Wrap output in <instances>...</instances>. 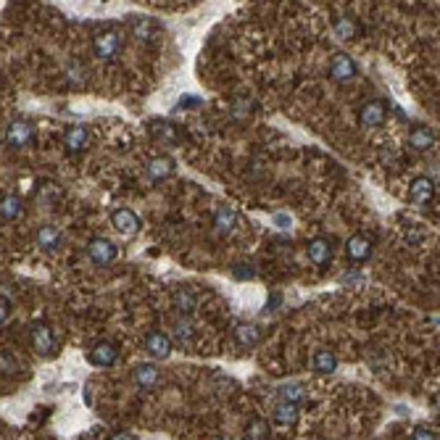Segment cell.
Instances as JSON below:
<instances>
[{"label": "cell", "mask_w": 440, "mask_h": 440, "mask_svg": "<svg viewBox=\"0 0 440 440\" xmlns=\"http://www.w3.org/2000/svg\"><path fill=\"white\" fill-rule=\"evenodd\" d=\"M245 438H251V440L269 438V422L267 419H254L251 425L245 427Z\"/></svg>", "instance_id": "obj_27"}, {"label": "cell", "mask_w": 440, "mask_h": 440, "mask_svg": "<svg viewBox=\"0 0 440 440\" xmlns=\"http://www.w3.org/2000/svg\"><path fill=\"white\" fill-rule=\"evenodd\" d=\"M116 245L108 240V238H95V240L87 243V256L95 267H108L116 261Z\"/></svg>", "instance_id": "obj_4"}, {"label": "cell", "mask_w": 440, "mask_h": 440, "mask_svg": "<svg viewBox=\"0 0 440 440\" xmlns=\"http://www.w3.org/2000/svg\"><path fill=\"white\" fill-rule=\"evenodd\" d=\"M409 143L414 150H430L435 146V132L427 124H414L412 132H409Z\"/></svg>", "instance_id": "obj_17"}, {"label": "cell", "mask_w": 440, "mask_h": 440, "mask_svg": "<svg viewBox=\"0 0 440 440\" xmlns=\"http://www.w3.org/2000/svg\"><path fill=\"white\" fill-rule=\"evenodd\" d=\"M235 335H238V343L245 348H254L258 340H261V330L256 327V324H251V322H245V324H238V330H235Z\"/></svg>", "instance_id": "obj_26"}, {"label": "cell", "mask_w": 440, "mask_h": 440, "mask_svg": "<svg viewBox=\"0 0 440 440\" xmlns=\"http://www.w3.org/2000/svg\"><path fill=\"white\" fill-rule=\"evenodd\" d=\"M172 174H174V161L169 156H159V159H153L148 164V179L150 182H161V179H166Z\"/></svg>", "instance_id": "obj_20"}, {"label": "cell", "mask_w": 440, "mask_h": 440, "mask_svg": "<svg viewBox=\"0 0 440 440\" xmlns=\"http://www.w3.org/2000/svg\"><path fill=\"white\" fill-rule=\"evenodd\" d=\"M280 398L290 401V403H298V401L303 398V385H298V382H288V385H282L280 387Z\"/></svg>", "instance_id": "obj_28"}, {"label": "cell", "mask_w": 440, "mask_h": 440, "mask_svg": "<svg viewBox=\"0 0 440 440\" xmlns=\"http://www.w3.org/2000/svg\"><path fill=\"white\" fill-rule=\"evenodd\" d=\"M8 317H11V301L0 295V324L8 319Z\"/></svg>", "instance_id": "obj_33"}, {"label": "cell", "mask_w": 440, "mask_h": 440, "mask_svg": "<svg viewBox=\"0 0 440 440\" xmlns=\"http://www.w3.org/2000/svg\"><path fill=\"white\" fill-rule=\"evenodd\" d=\"M435 198V185H432V179L430 177H416L412 182V200L416 206H430Z\"/></svg>", "instance_id": "obj_15"}, {"label": "cell", "mask_w": 440, "mask_h": 440, "mask_svg": "<svg viewBox=\"0 0 440 440\" xmlns=\"http://www.w3.org/2000/svg\"><path fill=\"white\" fill-rule=\"evenodd\" d=\"M200 100L195 98V95H185V100H179V108H193V106H198Z\"/></svg>", "instance_id": "obj_34"}, {"label": "cell", "mask_w": 440, "mask_h": 440, "mask_svg": "<svg viewBox=\"0 0 440 440\" xmlns=\"http://www.w3.org/2000/svg\"><path fill=\"white\" fill-rule=\"evenodd\" d=\"M356 74H359V67H356V61L346 53H335L333 61H330V77L335 82H351L356 80Z\"/></svg>", "instance_id": "obj_6"}, {"label": "cell", "mask_w": 440, "mask_h": 440, "mask_svg": "<svg viewBox=\"0 0 440 440\" xmlns=\"http://www.w3.org/2000/svg\"><path fill=\"white\" fill-rule=\"evenodd\" d=\"M87 146H90V132L82 124H74L64 132V148L69 153H82V150H87Z\"/></svg>", "instance_id": "obj_13"}, {"label": "cell", "mask_w": 440, "mask_h": 440, "mask_svg": "<svg viewBox=\"0 0 440 440\" xmlns=\"http://www.w3.org/2000/svg\"><path fill=\"white\" fill-rule=\"evenodd\" d=\"M67 77L71 85H77V87H82L85 85V69L80 67V64H71V67L67 69Z\"/></svg>", "instance_id": "obj_30"}, {"label": "cell", "mask_w": 440, "mask_h": 440, "mask_svg": "<svg viewBox=\"0 0 440 440\" xmlns=\"http://www.w3.org/2000/svg\"><path fill=\"white\" fill-rule=\"evenodd\" d=\"M130 29L132 35L140 42H156L161 37V29L153 19H146V16H132L130 19Z\"/></svg>", "instance_id": "obj_11"}, {"label": "cell", "mask_w": 440, "mask_h": 440, "mask_svg": "<svg viewBox=\"0 0 440 440\" xmlns=\"http://www.w3.org/2000/svg\"><path fill=\"white\" fill-rule=\"evenodd\" d=\"M235 225H238L235 209H232V206H219L216 213H213V232H216L219 238H225V235H229V232L235 229Z\"/></svg>", "instance_id": "obj_14"}, {"label": "cell", "mask_w": 440, "mask_h": 440, "mask_svg": "<svg viewBox=\"0 0 440 440\" xmlns=\"http://www.w3.org/2000/svg\"><path fill=\"white\" fill-rule=\"evenodd\" d=\"M35 240H37V245H40L42 251H55L58 245H61V232L53 227V225H42L40 229H37V235H35Z\"/></svg>", "instance_id": "obj_24"}, {"label": "cell", "mask_w": 440, "mask_h": 440, "mask_svg": "<svg viewBox=\"0 0 440 440\" xmlns=\"http://www.w3.org/2000/svg\"><path fill=\"white\" fill-rule=\"evenodd\" d=\"M121 35L119 32H100L93 37V51L100 61H114L121 51Z\"/></svg>", "instance_id": "obj_3"}, {"label": "cell", "mask_w": 440, "mask_h": 440, "mask_svg": "<svg viewBox=\"0 0 440 440\" xmlns=\"http://www.w3.org/2000/svg\"><path fill=\"white\" fill-rule=\"evenodd\" d=\"M232 274H235V280H251V277H254V269H251V264H238V269H235Z\"/></svg>", "instance_id": "obj_31"}, {"label": "cell", "mask_w": 440, "mask_h": 440, "mask_svg": "<svg viewBox=\"0 0 440 440\" xmlns=\"http://www.w3.org/2000/svg\"><path fill=\"white\" fill-rule=\"evenodd\" d=\"M412 435L414 438H419V440H432L435 438V430H430V427H414Z\"/></svg>", "instance_id": "obj_32"}, {"label": "cell", "mask_w": 440, "mask_h": 440, "mask_svg": "<svg viewBox=\"0 0 440 440\" xmlns=\"http://www.w3.org/2000/svg\"><path fill=\"white\" fill-rule=\"evenodd\" d=\"M132 382L137 387H143V390H148V387H153L156 382H159V369H156V364H137L132 369Z\"/></svg>", "instance_id": "obj_18"}, {"label": "cell", "mask_w": 440, "mask_h": 440, "mask_svg": "<svg viewBox=\"0 0 440 440\" xmlns=\"http://www.w3.org/2000/svg\"><path fill=\"white\" fill-rule=\"evenodd\" d=\"M32 137H35V124L29 119H14L6 127V143H8V148H14V150L27 148L32 143Z\"/></svg>", "instance_id": "obj_1"}, {"label": "cell", "mask_w": 440, "mask_h": 440, "mask_svg": "<svg viewBox=\"0 0 440 440\" xmlns=\"http://www.w3.org/2000/svg\"><path fill=\"white\" fill-rule=\"evenodd\" d=\"M274 222H277V227H290V219H285V216H277V219H274Z\"/></svg>", "instance_id": "obj_35"}, {"label": "cell", "mask_w": 440, "mask_h": 440, "mask_svg": "<svg viewBox=\"0 0 440 440\" xmlns=\"http://www.w3.org/2000/svg\"><path fill=\"white\" fill-rule=\"evenodd\" d=\"M298 403H290V401H280L272 412V419L277 422L280 427H293L298 422Z\"/></svg>", "instance_id": "obj_19"}, {"label": "cell", "mask_w": 440, "mask_h": 440, "mask_svg": "<svg viewBox=\"0 0 440 440\" xmlns=\"http://www.w3.org/2000/svg\"><path fill=\"white\" fill-rule=\"evenodd\" d=\"M172 306L177 308L182 317H187V314H193V311L198 308V298H195L193 290L179 288V290H174V295H172Z\"/></svg>", "instance_id": "obj_21"}, {"label": "cell", "mask_w": 440, "mask_h": 440, "mask_svg": "<svg viewBox=\"0 0 440 440\" xmlns=\"http://www.w3.org/2000/svg\"><path fill=\"white\" fill-rule=\"evenodd\" d=\"M372 251H374V243L369 240L367 235H353V238L346 243V254L353 264H364V261H369Z\"/></svg>", "instance_id": "obj_12"}, {"label": "cell", "mask_w": 440, "mask_h": 440, "mask_svg": "<svg viewBox=\"0 0 440 440\" xmlns=\"http://www.w3.org/2000/svg\"><path fill=\"white\" fill-rule=\"evenodd\" d=\"M148 130H150V134H153L156 140H161L164 146H177V143H179V132H177V127L169 124V121L153 119L148 124Z\"/></svg>", "instance_id": "obj_16"}, {"label": "cell", "mask_w": 440, "mask_h": 440, "mask_svg": "<svg viewBox=\"0 0 440 440\" xmlns=\"http://www.w3.org/2000/svg\"><path fill=\"white\" fill-rule=\"evenodd\" d=\"M193 335H195V330H193V324L182 317V319H177L172 324V343H177V346H182V348H190L193 346Z\"/></svg>", "instance_id": "obj_23"}, {"label": "cell", "mask_w": 440, "mask_h": 440, "mask_svg": "<svg viewBox=\"0 0 440 440\" xmlns=\"http://www.w3.org/2000/svg\"><path fill=\"white\" fill-rule=\"evenodd\" d=\"M335 35H337L340 40H351V37L356 35V24H353L351 19H337V21H335Z\"/></svg>", "instance_id": "obj_29"}, {"label": "cell", "mask_w": 440, "mask_h": 440, "mask_svg": "<svg viewBox=\"0 0 440 440\" xmlns=\"http://www.w3.org/2000/svg\"><path fill=\"white\" fill-rule=\"evenodd\" d=\"M87 359H90L93 367H114V361L119 359V348L114 346L111 340H98L87 351Z\"/></svg>", "instance_id": "obj_8"}, {"label": "cell", "mask_w": 440, "mask_h": 440, "mask_svg": "<svg viewBox=\"0 0 440 440\" xmlns=\"http://www.w3.org/2000/svg\"><path fill=\"white\" fill-rule=\"evenodd\" d=\"M29 343L35 348V353L37 356H53L55 353V335L53 330L48 327V324H32V330H29Z\"/></svg>", "instance_id": "obj_2"}, {"label": "cell", "mask_w": 440, "mask_h": 440, "mask_svg": "<svg viewBox=\"0 0 440 440\" xmlns=\"http://www.w3.org/2000/svg\"><path fill=\"white\" fill-rule=\"evenodd\" d=\"M111 225H114V229L119 232L121 238H132V235H137V229H140V219L130 209H116V211L111 213Z\"/></svg>", "instance_id": "obj_9"}, {"label": "cell", "mask_w": 440, "mask_h": 440, "mask_svg": "<svg viewBox=\"0 0 440 440\" xmlns=\"http://www.w3.org/2000/svg\"><path fill=\"white\" fill-rule=\"evenodd\" d=\"M311 367L317 374H333L337 369V356H335L330 348H319L311 359Z\"/></svg>", "instance_id": "obj_22"}, {"label": "cell", "mask_w": 440, "mask_h": 440, "mask_svg": "<svg viewBox=\"0 0 440 440\" xmlns=\"http://www.w3.org/2000/svg\"><path fill=\"white\" fill-rule=\"evenodd\" d=\"M172 337L166 333H161V330H153V333H148L146 337V351L150 359H169V353H172Z\"/></svg>", "instance_id": "obj_7"}, {"label": "cell", "mask_w": 440, "mask_h": 440, "mask_svg": "<svg viewBox=\"0 0 440 440\" xmlns=\"http://www.w3.org/2000/svg\"><path fill=\"white\" fill-rule=\"evenodd\" d=\"M306 256L314 267H327L333 261V243L327 238H314L306 245Z\"/></svg>", "instance_id": "obj_10"}, {"label": "cell", "mask_w": 440, "mask_h": 440, "mask_svg": "<svg viewBox=\"0 0 440 440\" xmlns=\"http://www.w3.org/2000/svg\"><path fill=\"white\" fill-rule=\"evenodd\" d=\"M19 216H21V200H19V195H14V193L0 195V219L3 222H14Z\"/></svg>", "instance_id": "obj_25"}, {"label": "cell", "mask_w": 440, "mask_h": 440, "mask_svg": "<svg viewBox=\"0 0 440 440\" xmlns=\"http://www.w3.org/2000/svg\"><path fill=\"white\" fill-rule=\"evenodd\" d=\"M387 119V106L382 100H369L359 108V124L367 127V130H374V127H382Z\"/></svg>", "instance_id": "obj_5"}]
</instances>
